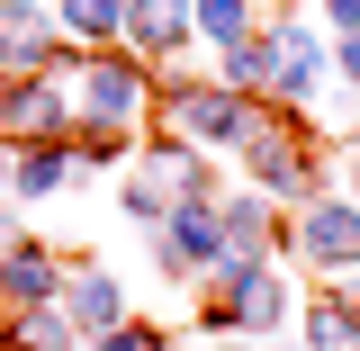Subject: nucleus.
<instances>
[{
    "label": "nucleus",
    "instance_id": "obj_1",
    "mask_svg": "<svg viewBox=\"0 0 360 351\" xmlns=\"http://www.w3.org/2000/svg\"><path fill=\"white\" fill-rule=\"evenodd\" d=\"M172 127L207 135V144H243V135H252V108H243L234 90H180V99H172Z\"/></svg>",
    "mask_w": 360,
    "mask_h": 351
},
{
    "label": "nucleus",
    "instance_id": "obj_2",
    "mask_svg": "<svg viewBox=\"0 0 360 351\" xmlns=\"http://www.w3.org/2000/svg\"><path fill=\"white\" fill-rule=\"evenodd\" d=\"M297 243H307L324 270H360V208H342V198H324V208H307V225H297Z\"/></svg>",
    "mask_w": 360,
    "mask_h": 351
},
{
    "label": "nucleus",
    "instance_id": "obj_3",
    "mask_svg": "<svg viewBox=\"0 0 360 351\" xmlns=\"http://www.w3.org/2000/svg\"><path fill=\"white\" fill-rule=\"evenodd\" d=\"M153 253H162L172 270H198V262H217V253H225V234L207 225V208H172V217L153 225Z\"/></svg>",
    "mask_w": 360,
    "mask_h": 351
},
{
    "label": "nucleus",
    "instance_id": "obj_4",
    "mask_svg": "<svg viewBox=\"0 0 360 351\" xmlns=\"http://www.w3.org/2000/svg\"><path fill=\"white\" fill-rule=\"evenodd\" d=\"M262 63H270V90H279V99H307L324 45H315L307 27H279V37H262Z\"/></svg>",
    "mask_w": 360,
    "mask_h": 351
},
{
    "label": "nucleus",
    "instance_id": "obj_5",
    "mask_svg": "<svg viewBox=\"0 0 360 351\" xmlns=\"http://www.w3.org/2000/svg\"><path fill=\"white\" fill-rule=\"evenodd\" d=\"M72 324H82V333H99V343H108V333L127 324V288H117L108 270H72Z\"/></svg>",
    "mask_w": 360,
    "mask_h": 351
},
{
    "label": "nucleus",
    "instance_id": "obj_6",
    "mask_svg": "<svg viewBox=\"0 0 360 351\" xmlns=\"http://www.w3.org/2000/svg\"><path fill=\"white\" fill-rule=\"evenodd\" d=\"M135 99H144V82H135V63H90V117L117 135L135 117Z\"/></svg>",
    "mask_w": 360,
    "mask_h": 351
},
{
    "label": "nucleus",
    "instance_id": "obj_7",
    "mask_svg": "<svg viewBox=\"0 0 360 351\" xmlns=\"http://www.w3.org/2000/svg\"><path fill=\"white\" fill-rule=\"evenodd\" d=\"M127 27H135L144 54H172V45L189 37V9H180V0H127Z\"/></svg>",
    "mask_w": 360,
    "mask_h": 351
},
{
    "label": "nucleus",
    "instance_id": "obj_8",
    "mask_svg": "<svg viewBox=\"0 0 360 351\" xmlns=\"http://www.w3.org/2000/svg\"><path fill=\"white\" fill-rule=\"evenodd\" d=\"M37 45H45V0H9V9H0V54L27 63Z\"/></svg>",
    "mask_w": 360,
    "mask_h": 351
},
{
    "label": "nucleus",
    "instance_id": "obj_9",
    "mask_svg": "<svg viewBox=\"0 0 360 351\" xmlns=\"http://www.w3.org/2000/svg\"><path fill=\"white\" fill-rule=\"evenodd\" d=\"M9 127H18V135H54V127H63V99H54L45 82H18V90H9Z\"/></svg>",
    "mask_w": 360,
    "mask_h": 351
},
{
    "label": "nucleus",
    "instance_id": "obj_10",
    "mask_svg": "<svg viewBox=\"0 0 360 351\" xmlns=\"http://www.w3.org/2000/svg\"><path fill=\"white\" fill-rule=\"evenodd\" d=\"M307 343H315V351H360V307L324 298V307L307 315Z\"/></svg>",
    "mask_w": 360,
    "mask_h": 351
},
{
    "label": "nucleus",
    "instance_id": "obj_11",
    "mask_svg": "<svg viewBox=\"0 0 360 351\" xmlns=\"http://www.w3.org/2000/svg\"><path fill=\"white\" fill-rule=\"evenodd\" d=\"M9 298H18V307H45V298H54V262H45V253H9Z\"/></svg>",
    "mask_w": 360,
    "mask_h": 351
},
{
    "label": "nucleus",
    "instance_id": "obj_12",
    "mask_svg": "<svg viewBox=\"0 0 360 351\" xmlns=\"http://www.w3.org/2000/svg\"><path fill=\"white\" fill-rule=\"evenodd\" d=\"M63 18H72V37H117L127 27V0H63Z\"/></svg>",
    "mask_w": 360,
    "mask_h": 351
},
{
    "label": "nucleus",
    "instance_id": "obj_13",
    "mask_svg": "<svg viewBox=\"0 0 360 351\" xmlns=\"http://www.w3.org/2000/svg\"><path fill=\"white\" fill-rule=\"evenodd\" d=\"M198 27H207L217 45H252V37H243V27H252V9H243V0H198Z\"/></svg>",
    "mask_w": 360,
    "mask_h": 351
},
{
    "label": "nucleus",
    "instance_id": "obj_14",
    "mask_svg": "<svg viewBox=\"0 0 360 351\" xmlns=\"http://www.w3.org/2000/svg\"><path fill=\"white\" fill-rule=\"evenodd\" d=\"M217 234H225V243H234V253H262V234H270V225H262V208L243 198V208H234V217H225Z\"/></svg>",
    "mask_w": 360,
    "mask_h": 351
},
{
    "label": "nucleus",
    "instance_id": "obj_15",
    "mask_svg": "<svg viewBox=\"0 0 360 351\" xmlns=\"http://www.w3.org/2000/svg\"><path fill=\"white\" fill-rule=\"evenodd\" d=\"M54 180H63V153H27V162H18V189H27V198H45Z\"/></svg>",
    "mask_w": 360,
    "mask_h": 351
},
{
    "label": "nucleus",
    "instance_id": "obj_16",
    "mask_svg": "<svg viewBox=\"0 0 360 351\" xmlns=\"http://www.w3.org/2000/svg\"><path fill=\"white\" fill-rule=\"evenodd\" d=\"M27 351H72V324L63 315H27Z\"/></svg>",
    "mask_w": 360,
    "mask_h": 351
},
{
    "label": "nucleus",
    "instance_id": "obj_17",
    "mask_svg": "<svg viewBox=\"0 0 360 351\" xmlns=\"http://www.w3.org/2000/svg\"><path fill=\"white\" fill-rule=\"evenodd\" d=\"M99 351H162V333H144V324H117V333H108Z\"/></svg>",
    "mask_w": 360,
    "mask_h": 351
},
{
    "label": "nucleus",
    "instance_id": "obj_18",
    "mask_svg": "<svg viewBox=\"0 0 360 351\" xmlns=\"http://www.w3.org/2000/svg\"><path fill=\"white\" fill-rule=\"evenodd\" d=\"M324 18H333L342 37H360V0H324Z\"/></svg>",
    "mask_w": 360,
    "mask_h": 351
},
{
    "label": "nucleus",
    "instance_id": "obj_19",
    "mask_svg": "<svg viewBox=\"0 0 360 351\" xmlns=\"http://www.w3.org/2000/svg\"><path fill=\"white\" fill-rule=\"evenodd\" d=\"M342 82H360V37H342Z\"/></svg>",
    "mask_w": 360,
    "mask_h": 351
},
{
    "label": "nucleus",
    "instance_id": "obj_20",
    "mask_svg": "<svg viewBox=\"0 0 360 351\" xmlns=\"http://www.w3.org/2000/svg\"><path fill=\"white\" fill-rule=\"evenodd\" d=\"M9 243H18V225H9V217H0V253H9Z\"/></svg>",
    "mask_w": 360,
    "mask_h": 351
},
{
    "label": "nucleus",
    "instance_id": "obj_21",
    "mask_svg": "<svg viewBox=\"0 0 360 351\" xmlns=\"http://www.w3.org/2000/svg\"><path fill=\"white\" fill-rule=\"evenodd\" d=\"M0 180H9V162H0Z\"/></svg>",
    "mask_w": 360,
    "mask_h": 351
},
{
    "label": "nucleus",
    "instance_id": "obj_22",
    "mask_svg": "<svg viewBox=\"0 0 360 351\" xmlns=\"http://www.w3.org/2000/svg\"><path fill=\"white\" fill-rule=\"evenodd\" d=\"M234 351H243V343H234Z\"/></svg>",
    "mask_w": 360,
    "mask_h": 351
}]
</instances>
